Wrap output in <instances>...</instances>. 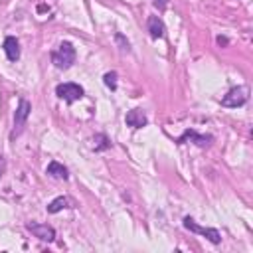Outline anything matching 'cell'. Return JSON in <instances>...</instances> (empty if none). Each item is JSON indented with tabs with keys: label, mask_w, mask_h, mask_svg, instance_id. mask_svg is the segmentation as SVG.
Returning <instances> with one entry per match:
<instances>
[{
	"label": "cell",
	"mask_w": 253,
	"mask_h": 253,
	"mask_svg": "<svg viewBox=\"0 0 253 253\" xmlns=\"http://www.w3.org/2000/svg\"><path fill=\"white\" fill-rule=\"evenodd\" d=\"M51 61L57 69H69L75 61V47L71 45V42H61L59 47L51 53Z\"/></svg>",
	"instance_id": "cell-1"
},
{
	"label": "cell",
	"mask_w": 253,
	"mask_h": 253,
	"mask_svg": "<svg viewBox=\"0 0 253 253\" xmlns=\"http://www.w3.org/2000/svg\"><path fill=\"white\" fill-rule=\"evenodd\" d=\"M247 97H249V89L245 85H239V87H233L227 91V95L221 99V105L229 107V109H237L247 103Z\"/></svg>",
	"instance_id": "cell-2"
},
{
	"label": "cell",
	"mask_w": 253,
	"mask_h": 253,
	"mask_svg": "<svg viewBox=\"0 0 253 253\" xmlns=\"http://www.w3.org/2000/svg\"><path fill=\"white\" fill-rule=\"evenodd\" d=\"M55 95H57L59 99L67 101V103H75V101H79V99L85 95V91H83V87L77 85V83H59V85L55 87Z\"/></svg>",
	"instance_id": "cell-3"
},
{
	"label": "cell",
	"mask_w": 253,
	"mask_h": 253,
	"mask_svg": "<svg viewBox=\"0 0 253 253\" xmlns=\"http://www.w3.org/2000/svg\"><path fill=\"white\" fill-rule=\"evenodd\" d=\"M184 227L186 229H190V231H194V233H200V235H204L206 239H210L211 243H219L221 241V235H219V231L217 229H213V227H202V225H198L192 217H184Z\"/></svg>",
	"instance_id": "cell-4"
},
{
	"label": "cell",
	"mask_w": 253,
	"mask_h": 253,
	"mask_svg": "<svg viewBox=\"0 0 253 253\" xmlns=\"http://www.w3.org/2000/svg\"><path fill=\"white\" fill-rule=\"evenodd\" d=\"M30 111H32V105H30V101H26V99H20V103H18V107H16V113H14V130H12V138L22 130V126H24V123L28 121V117H30Z\"/></svg>",
	"instance_id": "cell-5"
},
{
	"label": "cell",
	"mask_w": 253,
	"mask_h": 253,
	"mask_svg": "<svg viewBox=\"0 0 253 253\" xmlns=\"http://www.w3.org/2000/svg\"><path fill=\"white\" fill-rule=\"evenodd\" d=\"M26 229L32 231V233H34L38 239H42V241L51 243V241L55 239V229H53L51 225H47V223H36V221H32V223L26 225Z\"/></svg>",
	"instance_id": "cell-6"
},
{
	"label": "cell",
	"mask_w": 253,
	"mask_h": 253,
	"mask_svg": "<svg viewBox=\"0 0 253 253\" xmlns=\"http://www.w3.org/2000/svg\"><path fill=\"white\" fill-rule=\"evenodd\" d=\"M125 123L128 126H132V128H142V126H146L148 119H146V115H144L142 109H130L126 113V117H125Z\"/></svg>",
	"instance_id": "cell-7"
},
{
	"label": "cell",
	"mask_w": 253,
	"mask_h": 253,
	"mask_svg": "<svg viewBox=\"0 0 253 253\" xmlns=\"http://www.w3.org/2000/svg\"><path fill=\"white\" fill-rule=\"evenodd\" d=\"M4 53H6V57L10 61H16L20 57V43H18V40L14 36H8L4 40Z\"/></svg>",
	"instance_id": "cell-8"
},
{
	"label": "cell",
	"mask_w": 253,
	"mask_h": 253,
	"mask_svg": "<svg viewBox=\"0 0 253 253\" xmlns=\"http://www.w3.org/2000/svg\"><path fill=\"white\" fill-rule=\"evenodd\" d=\"M146 24H148V32H150V38H154V40H158V38H164V32H166V28H164V22H162L158 16H150Z\"/></svg>",
	"instance_id": "cell-9"
},
{
	"label": "cell",
	"mask_w": 253,
	"mask_h": 253,
	"mask_svg": "<svg viewBox=\"0 0 253 253\" xmlns=\"http://www.w3.org/2000/svg\"><path fill=\"white\" fill-rule=\"evenodd\" d=\"M65 208H73V200L67 198V196H59V198H55L53 202H49L47 211H49V213H57V211H61V210H65Z\"/></svg>",
	"instance_id": "cell-10"
},
{
	"label": "cell",
	"mask_w": 253,
	"mask_h": 253,
	"mask_svg": "<svg viewBox=\"0 0 253 253\" xmlns=\"http://www.w3.org/2000/svg\"><path fill=\"white\" fill-rule=\"evenodd\" d=\"M186 138H192V140H194L198 146H208V144L211 142V136H202V134H198L196 130H186V132H184V134L178 138V142H184Z\"/></svg>",
	"instance_id": "cell-11"
},
{
	"label": "cell",
	"mask_w": 253,
	"mask_h": 253,
	"mask_svg": "<svg viewBox=\"0 0 253 253\" xmlns=\"http://www.w3.org/2000/svg\"><path fill=\"white\" fill-rule=\"evenodd\" d=\"M47 174H51L53 178H59V180H67V178H69V174H67V168H65L63 164L55 162V160L47 164Z\"/></svg>",
	"instance_id": "cell-12"
},
{
	"label": "cell",
	"mask_w": 253,
	"mask_h": 253,
	"mask_svg": "<svg viewBox=\"0 0 253 253\" xmlns=\"http://www.w3.org/2000/svg\"><path fill=\"white\" fill-rule=\"evenodd\" d=\"M93 148L95 150H105V148H109L111 146V142H109V138L105 136V134H95V138H93Z\"/></svg>",
	"instance_id": "cell-13"
},
{
	"label": "cell",
	"mask_w": 253,
	"mask_h": 253,
	"mask_svg": "<svg viewBox=\"0 0 253 253\" xmlns=\"http://www.w3.org/2000/svg\"><path fill=\"white\" fill-rule=\"evenodd\" d=\"M103 81H105V85H107L111 91H115V89H117V73H115V71H109V73H105Z\"/></svg>",
	"instance_id": "cell-14"
},
{
	"label": "cell",
	"mask_w": 253,
	"mask_h": 253,
	"mask_svg": "<svg viewBox=\"0 0 253 253\" xmlns=\"http://www.w3.org/2000/svg\"><path fill=\"white\" fill-rule=\"evenodd\" d=\"M4 174H6V158L0 154V180H2Z\"/></svg>",
	"instance_id": "cell-15"
},
{
	"label": "cell",
	"mask_w": 253,
	"mask_h": 253,
	"mask_svg": "<svg viewBox=\"0 0 253 253\" xmlns=\"http://www.w3.org/2000/svg\"><path fill=\"white\" fill-rule=\"evenodd\" d=\"M117 42H121V43H123V49H126V51H128V42H126L121 34H117Z\"/></svg>",
	"instance_id": "cell-16"
},
{
	"label": "cell",
	"mask_w": 253,
	"mask_h": 253,
	"mask_svg": "<svg viewBox=\"0 0 253 253\" xmlns=\"http://www.w3.org/2000/svg\"><path fill=\"white\" fill-rule=\"evenodd\" d=\"M154 6H158L160 10H164L168 6V0H154Z\"/></svg>",
	"instance_id": "cell-17"
},
{
	"label": "cell",
	"mask_w": 253,
	"mask_h": 253,
	"mask_svg": "<svg viewBox=\"0 0 253 253\" xmlns=\"http://www.w3.org/2000/svg\"><path fill=\"white\" fill-rule=\"evenodd\" d=\"M217 43H219V45H227V38H221V36H219V38H217Z\"/></svg>",
	"instance_id": "cell-18"
}]
</instances>
